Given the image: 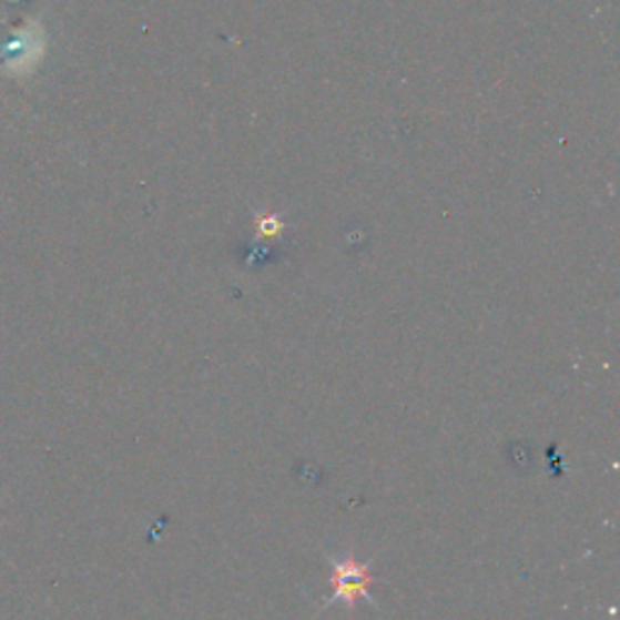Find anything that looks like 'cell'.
<instances>
[{
  "label": "cell",
  "instance_id": "cell-1",
  "mask_svg": "<svg viewBox=\"0 0 620 620\" xmlns=\"http://www.w3.org/2000/svg\"><path fill=\"white\" fill-rule=\"evenodd\" d=\"M329 585L335 589L333 601H345L349 609H354L356 601L368 599V589L374 585V575L368 572V565L347 558L333 567V572H329Z\"/></svg>",
  "mask_w": 620,
  "mask_h": 620
}]
</instances>
